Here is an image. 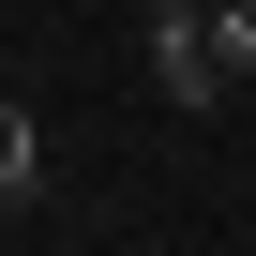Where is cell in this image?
<instances>
[{"instance_id":"obj_2","label":"cell","mask_w":256,"mask_h":256,"mask_svg":"<svg viewBox=\"0 0 256 256\" xmlns=\"http://www.w3.org/2000/svg\"><path fill=\"white\" fill-rule=\"evenodd\" d=\"M46 196V136H30V106H0V211Z\"/></svg>"},{"instance_id":"obj_1","label":"cell","mask_w":256,"mask_h":256,"mask_svg":"<svg viewBox=\"0 0 256 256\" xmlns=\"http://www.w3.org/2000/svg\"><path fill=\"white\" fill-rule=\"evenodd\" d=\"M256 76V16L241 0H151V90L166 106H211Z\"/></svg>"}]
</instances>
